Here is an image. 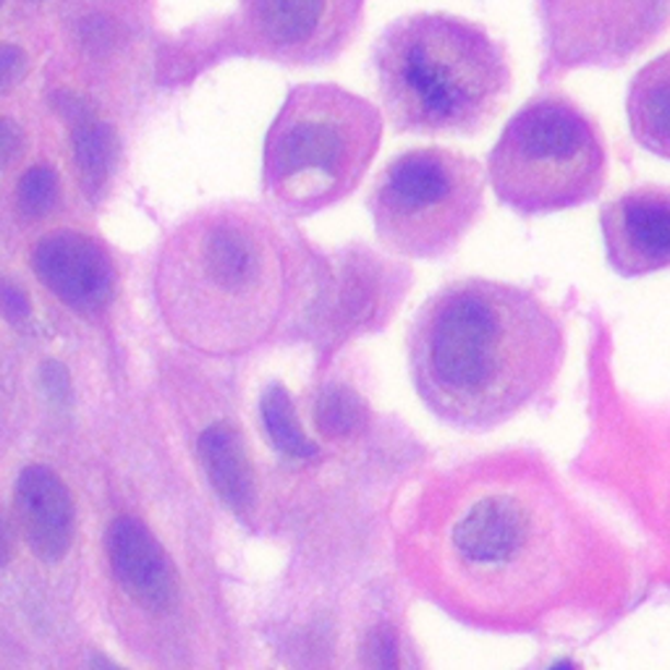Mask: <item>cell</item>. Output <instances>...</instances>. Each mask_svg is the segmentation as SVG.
<instances>
[{
    "label": "cell",
    "instance_id": "cell-1",
    "mask_svg": "<svg viewBox=\"0 0 670 670\" xmlns=\"http://www.w3.org/2000/svg\"><path fill=\"white\" fill-rule=\"evenodd\" d=\"M404 547L427 598L495 632H524L574 608L600 568L598 529L579 503L545 464L513 453L435 482Z\"/></svg>",
    "mask_w": 670,
    "mask_h": 670
},
{
    "label": "cell",
    "instance_id": "cell-2",
    "mask_svg": "<svg viewBox=\"0 0 670 670\" xmlns=\"http://www.w3.org/2000/svg\"><path fill=\"white\" fill-rule=\"evenodd\" d=\"M406 348L421 404L446 425L485 432L547 395L566 361V331L529 288L459 278L425 299Z\"/></svg>",
    "mask_w": 670,
    "mask_h": 670
},
{
    "label": "cell",
    "instance_id": "cell-3",
    "mask_svg": "<svg viewBox=\"0 0 670 670\" xmlns=\"http://www.w3.org/2000/svg\"><path fill=\"white\" fill-rule=\"evenodd\" d=\"M372 73L393 131L474 137L513 84L500 39L451 13L395 19L372 45Z\"/></svg>",
    "mask_w": 670,
    "mask_h": 670
},
{
    "label": "cell",
    "instance_id": "cell-4",
    "mask_svg": "<svg viewBox=\"0 0 670 670\" xmlns=\"http://www.w3.org/2000/svg\"><path fill=\"white\" fill-rule=\"evenodd\" d=\"M383 139V116L338 84L297 86L267 139L265 184L293 212L314 216L361 184Z\"/></svg>",
    "mask_w": 670,
    "mask_h": 670
},
{
    "label": "cell",
    "instance_id": "cell-5",
    "mask_svg": "<svg viewBox=\"0 0 670 670\" xmlns=\"http://www.w3.org/2000/svg\"><path fill=\"white\" fill-rule=\"evenodd\" d=\"M495 197L524 218L589 205L605 189L608 150L598 120L571 97L527 100L487 160Z\"/></svg>",
    "mask_w": 670,
    "mask_h": 670
},
{
    "label": "cell",
    "instance_id": "cell-6",
    "mask_svg": "<svg viewBox=\"0 0 670 670\" xmlns=\"http://www.w3.org/2000/svg\"><path fill=\"white\" fill-rule=\"evenodd\" d=\"M367 210L398 257H451L485 210V168L448 147L406 150L378 173Z\"/></svg>",
    "mask_w": 670,
    "mask_h": 670
},
{
    "label": "cell",
    "instance_id": "cell-7",
    "mask_svg": "<svg viewBox=\"0 0 670 670\" xmlns=\"http://www.w3.org/2000/svg\"><path fill=\"white\" fill-rule=\"evenodd\" d=\"M540 82L579 69H619L670 26V0H538Z\"/></svg>",
    "mask_w": 670,
    "mask_h": 670
},
{
    "label": "cell",
    "instance_id": "cell-8",
    "mask_svg": "<svg viewBox=\"0 0 670 670\" xmlns=\"http://www.w3.org/2000/svg\"><path fill=\"white\" fill-rule=\"evenodd\" d=\"M412 284V267L359 241L314 254L307 314L325 359L351 338L383 331Z\"/></svg>",
    "mask_w": 670,
    "mask_h": 670
},
{
    "label": "cell",
    "instance_id": "cell-9",
    "mask_svg": "<svg viewBox=\"0 0 670 670\" xmlns=\"http://www.w3.org/2000/svg\"><path fill=\"white\" fill-rule=\"evenodd\" d=\"M246 19L267 53L293 66L333 63L365 19V0H246Z\"/></svg>",
    "mask_w": 670,
    "mask_h": 670
},
{
    "label": "cell",
    "instance_id": "cell-10",
    "mask_svg": "<svg viewBox=\"0 0 670 670\" xmlns=\"http://www.w3.org/2000/svg\"><path fill=\"white\" fill-rule=\"evenodd\" d=\"M608 263L623 278L652 276L670 267V189L636 186L600 212Z\"/></svg>",
    "mask_w": 670,
    "mask_h": 670
},
{
    "label": "cell",
    "instance_id": "cell-11",
    "mask_svg": "<svg viewBox=\"0 0 670 670\" xmlns=\"http://www.w3.org/2000/svg\"><path fill=\"white\" fill-rule=\"evenodd\" d=\"M37 278L71 310L90 314L103 310L113 293V265L97 241L82 233H53L37 244Z\"/></svg>",
    "mask_w": 670,
    "mask_h": 670
},
{
    "label": "cell",
    "instance_id": "cell-12",
    "mask_svg": "<svg viewBox=\"0 0 670 670\" xmlns=\"http://www.w3.org/2000/svg\"><path fill=\"white\" fill-rule=\"evenodd\" d=\"M105 547L113 576L139 608L152 613L176 608L178 574L147 524L131 516H120L108 529Z\"/></svg>",
    "mask_w": 670,
    "mask_h": 670
},
{
    "label": "cell",
    "instance_id": "cell-13",
    "mask_svg": "<svg viewBox=\"0 0 670 670\" xmlns=\"http://www.w3.org/2000/svg\"><path fill=\"white\" fill-rule=\"evenodd\" d=\"M13 503L32 553L48 563L63 558L77 529V508L66 482L48 466H26L19 474Z\"/></svg>",
    "mask_w": 670,
    "mask_h": 670
},
{
    "label": "cell",
    "instance_id": "cell-14",
    "mask_svg": "<svg viewBox=\"0 0 670 670\" xmlns=\"http://www.w3.org/2000/svg\"><path fill=\"white\" fill-rule=\"evenodd\" d=\"M626 113L639 147L670 160V50L634 73Z\"/></svg>",
    "mask_w": 670,
    "mask_h": 670
},
{
    "label": "cell",
    "instance_id": "cell-15",
    "mask_svg": "<svg viewBox=\"0 0 670 670\" xmlns=\"http://www.w3.org/2000/svg\"><path fill=\"white\" fill-rule=\"evenodd\" d=\"M199 461L216 493L236 511H246L254 503V472L244 440L236 427L218 421L199 435Z\"/></svg>",
    "mask_w": 670,
    "mask_h": 670
},
{
    "label": "cell",
    "instance_id": "cell-16",
    "mask_svg": "<svg viewBox=\"0 0 670 670\" xmlns=\"http://www.w3.org/2000/svg\"><path fill=\"white\" fill-rule=\"evenodd\" d=\"M259 412H263V425L267 430L270 443L293 459H310L317 453L307 432L301 430V421L293 408L291 395L284 385H270L259 401Z\"/></svg>",
    "mask_w": 670,
    "mask_h": 670
},
{
    "label": "cell",
    "instance_id": "cell-17",
    "mask_svg": "<svg viewBox=\"0 0 670 670\" xmlns=\"http://www.w3.org/2000/svg\"><path fill=\"white\" fill-rule=\"evenodd\" d=\"M73 160H77L79 176L90 192L103 189L108 178L113 158H116V137L111 126L97 124V120H82L73 126Z\"/></svg>",
    "mask_w": 670,
    "mask_h": 670
},
{
    "label": "cell",
    "instance_id": "cell-18",
    "mask_svg": "<svg viewBox=\"0 0 670 670\" xmlns=\"http://www.w3.org/2000/svg\"><path fill=\"white\" fill-rule=\"evenodd\" d=\"M367 406L361 395L346 383H331L320 393L317 406H314V419H317L320 432L325 438H346L365 421Z\"/></svg>",
    "mask_w": 670,
    "mask_h": 670
},
{
    "label": "cell",
    "instance_id": "cell-19",
    "mask_svg": "<svg viewBox=\"0 0 670 670\" xmlns=\"http://www.w3.org/2000/svg\"><path fill=\"white\" fill-rule=\"evenodd\" d=\"M58 173L48 165H35L24 173L22 181H19V192H16V203L19 210L24 212L26 218L37 220L50 216L53 207L58 205Z\"/></svg>",
    "mask_w": 670,
    "mask_h": 670
},
{
    "label": "cell",
    "instance_id": "cell-20",
    "mask_svg": "<svg viewBox=\"0 0 670 670\" xmlns=\"http://www.w3.org/2000/svg\"><path fill=\"white\" fill-rule=\"evenodd\" d=\"M398 632L391 623H378L365 634L361 645V662L365 670H404V652H401Z\"/></svg>",
    "mask_w": 670,
    "mask_h": 670
},
{
    "label": "cell",
    "instance_id": "cell-21",
    "mask_svg": "<svg viewBox=\"0 0 670 670\" xmlns=\"http://www.w3.org/2000/svg\"><path fill=\"white\" fill-rule=\"evenodd\" d=\"M39 378H43V391L48 393V398L53 404H69L71 401V380L69 370H66L60 361H45L43 370H39Z\"/></svg>",
    "mask_w": 670,
    "mask_h": 670
},
{
    "label": "cell",
    "instance_id": "cell-22",
    "mask_svg": "<svg viewBox=\"0 0 670 670\" xmlns=\"http://www.w3.org/2000/svg\"><path fill=\"white\" fill-rule=\"evenodd\" d=\"M0 312L13 325L26 323L32 314V304L26 293L19 286H13L11 280H0Z\"/></svg>",
    "mask_w": 670,
    "mask_h": 670
},
{
    "label": "cell",
    "instance_id": "cell-23",
    "mask_svg": "<svg viewBox=\"0 0 670 670\" xmlns=\"http://www.w3.org/2000/svg\"><path fill=\"white\" fill-rule=\"evenodd\" d=\"M26 69V56L16 45H0V90L22 79Z\"/></svg>",
    "mask_w": 670,
    "mask_h": 670
},
{
    "label": "cell",
    "instance_id": "cell-24",
    "mask_svg": "<svg viewBox=\"0 0 670 670\" xmlns=\"http://www.w3.org/2000/svg\"><path fill=\"white\" fill-rule=\"evenodd\" d=\"M22 152V131L9 118H0V171L11 165V160Z\"/></svg>",
    "mask_w": 670,
    "mask_h": 670
},
{
    "label": "cell",
    "instance_id": "cell-25",
    "mask_svg": "<svg viewBox=\"0 0 670 670\" xmlns=\"http://www.w3.org/2000/svg\"><path fill=\"white\" fill-rule=\"evenodd\" d=\"M13 558V534L5 513L0 511V568H5Z\"/></svg>",
    "mask_w": 670,
    "mask_h": 670
},
{
    "label": "cell",
    "instance_id": "cell-26",
    "mask_svg": "<svg viewBox=\"0 0 670 670\" xmlns=\"http://www.w3.org/2000/svg\"><path fill=\"white\" fill-rule=\"evenodd\" d=\"M92 670H126V668L116 666V662L103 658V655H95V658H92Z\"/></svg>",
    "mask_w": 670,
    "mask_h": 670
}]
</instances>
